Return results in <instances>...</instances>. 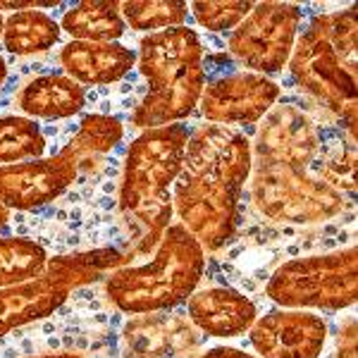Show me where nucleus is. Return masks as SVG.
Wrapping results in <instances>:
<instances>
[{
    "label": "nucleus",
    "instance_id": "f257e3e1",
    "mask_svg": "<svg viewBox=\"0 0 358 358\" xmlns=\"http://www.w3.org/2000/svg\"><path fill=\"white\" fill-rule=\"evenodd\" d=\"M251 167V141L239 129L208 122L189 134L172 210L203 251H217L232 239Z\"/></svg>",
    "mask_w": 358,
    "mask_h": 358
},
{
    "label": "nucleus",
    "instance_id": "f03ea898",
    "mask_svg": "<svg viewBox=\"0 0 358 358\" xmlns=\"http://www.w3.org/2000/svg\"><path fill=\"white\" fill-rule=\"evenodd\" d=\"M192 131L182 122L143 129L129 143L120 213L131 241V256L153 253L160 236L172 224V187L184 167V151Z\"/></svg>",
    "mask_w": 358,
    "mask_h": 358
},
{
    "label": "nucleus",
    "instance_id": "7ed1b4c3",
    "mask_svg": "<svg viewBox=\"0 0 358 358\" xmlns=\"http://www.w3.org/2000/svg\"><path fill=\"white\" fill-rule=\"evenodd\" d=\"M292 79L339 117L356 141L358 98V17L356 8L317 15L296 36L289 57Z\"/></svg>",
    "mask_w": 358,
    "mask_h": 358
},
{
    "label": "nucleus",
    "instance_id": "20e7f679",
    "mask_svg": "<svg viewBox=\"0 0 358 358\" xmlns=\"http://www.w3.org/2000/svg\"><path fill=\"white\" fill-rule=\"evenodd\" d=\"M136 65L148 89L131 115L136 129L177 124L199 108L206 89L203 48L194 29L175 27L141 38Z\"/></svg>",
    "mask_w": 358,
    "mask_h": 358
},
{
    "label": "nucleus",
    "instance_id": "39448f33",
    "mask_svg": "<svg viewBox=\"0 0 358 358\" xmlns=\"http://www.w3.org/2000/svg\"><path fill=\"white\" fill-rule=\"evenodd\" d=\"M206 268V251L182 224H170L153 258L143 265H122L106 277V294L115 308L129 315L175 310L189 301Z\"/></svg>",
    "mask_w": 358,
    "mask_h": 358
},
{
    "label": "nucleus",
    "instance_id": "423d86ee",
    "mask_svg": "<svg viewBox=\"0 0 358 358\" xmlns=\"http://www.w3.org/2000/svg\"><path fill=\"white\" fill-rule=\"evenodd\" d=\"M129 261L117 248L65 253L48 258L43 273L0 289V339L17 327L53 315L79 287L101 280Z\"/></svg>",
    "mask_w": 358,
    "mask_h": 358
},
{
    "label": "nucleus",
    "instance_id": "0eeeda50",
    "mask_svg": "<svg viewBox=\"0 0 358 358\" xmlns=\"http://www.w3.org/2000/svg\"><path fill=\"white\" fill-rule=\"evenodd\" d=\"M265 294L280 308L344 310L358 299V248L292 258L268 280Z\"/></svg>",
    "mask_w": 358,
    "mask_h": 358
},
{
    "label": "nucleus",
    "instance_id": "6e6552de",
    "mask_svg": "<svg viewBox=\"0 0 358 358\" xmlns=\"http://www.w3.org/2000/svg\"><path fill=\"white\" fill-rule=\"evenodd\" d=\"M251 199L265 220L280 224H315L337 217L346 196L303 167L253 163Z\"/></svg>",
    "mask_w": 358,
    "mask_h": 358
},
{
    "label": "nucleus",
    "instance_id": "1a4fd4ad",
    "mask_svg": "<svg viewBox=\"0 0 358 358\" xmlns=\"http://www.w3.org/2000/svg\"><path fill=\"white\" fill-rule=\"evenodd\" d=\"M301 10L294 3H256L229 34V53L253 74L273 77L287 67L299 36Z\"/></svg>",
    "mask_w": 358,
    "mask_h": 358
},
{
    "label": "nucleus",
    "instance_id": "9d476101",
    "mask_svg": "<svg viewBox=\"0 0 358 358\" xmlns=\"http://www.w3.org/2000/svg\"><path fill=\"white\" fill-rule=\"evenodd\" d=\"M280 98V86L270 77L236 72L213 79L201 94L199 108L210 124H253L261 122Z\"/></svg>",
    "mask_w": 358,
    "mask_h": 358
},
{
    "label": "nucleus",
    "instance_id": "9b49d317",
    "mask_svg": "<svg viewBox=\"0 0 358 358\" xmlns=\"http://www.w3.org/2000/svg\"><path fill=\"white\" fill-rule=\"evenodd\" d=\"M327 322L310 310L277 308L256 317L248 339L261 358H320Z\"/></svg>",
    "mask_w": 358,
    "mask_h": 358
},
{
    "label": "nucleus",
    "instance_id": "f8f14e48",
    "mask_svg": "<svg viewBox=\"0 0 358 358\" xmlns=\"http://www.w3.org/2000/svg\"><path fill=\"white\" fill-rule=\"evenodd\" d=\"M320 151V136L303 110L296 106H273L261 120L256 143H251L253 163L308 167Z\"/></svg>",
    "mask_w": 358,
    "mask_h": 358
},
{
    "label": "nucleus",
    "instance_id": "ddd939ff",
    "mask_svg": "<svg viewBox=\"0 0 358 358\" xmlns=\"http://www.w3.org/2000/svg\"><path fill=\"white\" fill-rule=\"evenodd\" d=\"M77 177V167L60 153L17 165H3L0 206L8 210H36L65 194Z\"/></svg>",
    "mask_w": 358,
    "mask_h": 358
},
{
    "label": "nucleus",
    "instance_id": "4468645a",
    "mask_svg": "<svg viewBox=\"0 0 358 358\" xmlns=\"http://www.w3.org/2000/svg\"><path fill=\"white\" fill-rule=\"evenodd\" d=\"M203 334L179 310L134 315L122 330V358H192Z\"/></svg>",
    "mask_w": 358,
    "mask_h": 358
},
{
    "label": "nucleus",
    "instance_id": "2eb2a0df",
    "mask_svg": "<svg viewBox=\"0 0 358 358\" xmlns=\"http://www.w3.org/2000/svg\"><path fill=\"white\" fill-rule=\"evenodd\" d=\"M187 315L208 337H239L251 330L258 317L256 303L236 289L227 287H210V289L194 292L187 303Z\"/></svg>",
    "mask_w": 358,
    "mask_h": 358
},
{
    "label": "nucleus",
    "instance_id": "dca6fc26",
    "mask_svg": "<svg viewBox=\"0 0 358 358\" xmlns=\"http://www.w3.org/2000/svg\"><path fill=\"white\" fill-rule=\"evenodd\" d=\"M62 69L77 84H115L131 72L136 53L120 43L69 41L60 53Z\"/></svg>",
    "mask_w": 358,
    "mask_h": 358
},
{
    "label": "nucleus",
    "instance_id": "f3484780",
    "mask_svg": "<svg viewBox=\"0 0 358 358\" xmlns=\"http://www.w3.org/2000/svg\"><path fill=\"white\" fill-rule=\"evenodd\" d=\"M17 103H20V110L29 117L62 120L82 110L86 94L82 84L69 79L67 74H43L31 79L20 91Z\"/></svg>",
    "mask_w": 358,
    "mask_h": 358
},
{
    "label": "nucleus",
    "instance_id": "a211bd4d",
    "mask_svg": "<svg viewBox=\"0 0 358 358\" xmlns=\"http://www.w3.org/2000/svg\"><path fill=\"white\" fill-rule=\"evenodd\" d=\"M124 127L110 115H86L79 124L77 134L67 141L60 155L77 167L79 175L96 172L103 158L122 141Z\"/></svg>",
    "mask_w": 358,
    "mask_h": 358
},
{
    "label": "nucleus",
    "instance_id": "6ab92c4d",
    "mask_svg": "<svg viewBox=\"0 0 358 358\" xmlns=\"http://www.w3.org/2000/svg\"><path fill=\"white\" fill-rule=\"evenodd\" d=\"M60 29L72 36V41L117 43L124 34V20L120 3L115 0H84L62 15Z\"/></svg>",
    "mask_w": 358,
    "mask_h": 358
},
{
    "label": "nucleus",
    "instance_id": "aec40b11",
    "mask_svg": "<svg viewBox=\"0 0 358 358\" xmlns=\"http://www.w3.org/2000/svg\"><path fill=\"white\" fill-rule=\"evenodd\" d=\"M62 36L60 24L43 10H20L5 20L3 45L13 55H36L53 48Z\"/></svg>",
    "mask_w": 358,
    "mask_h": 358
},
{
    "label": "nucleus",
    "instance_id": "412c9836",
    "mask_svg": "<svg viewBox=\"0 0 358 358\" xmlns=\"http://www.w3.org/2000/svg\"><path fill=\"white\" fill-rule=\"evenodd\" d=\"M45 153V136L34 120L22 115L0 117V167L38 160Z\"/></svg>",
    "mask_w": 358,
    "mask_h": 358
},
{
    "label": "nucleus",
    "instance_id": "4be33fe9",
    "mask_svg": "<svg viewBox=\"0 0 358 358\" xmlns=\"http://www.w3.org/2000/svg\"><path fill=\"white\" fill-rule=\"evenodd\" d=\"M48 253L41 244L22 236L0 239V289L41 275Z\"/></svg>",
    "mask_w": 358,
    "mask_h": 358
},
{
    "label": "nucleus",
    "instance_id": "5701e85b",
    "mask_svg": "<svg viewBox=\"0 0 358 358\" xmlns=\"http://www.w3.org/2000/svg\"><path fill=\"white\" fill-rule=\"evenodd\" d=\"M120 13L127 27L134 31H165L184 27L189 5L184 0H127L120 3Z\"/></svg>",
    "mask_w": 358,
    "mask_h": 358
},
{
    "label": "nucleus",
    "instance_id": "b1692460",
    "mask_svg": "<svg viewBox=\"0 0 358 358\" xmlns=\"http://www.w3.org/2000/svg\"><path fill=\"white\" fill-rule=\"evenodd\" d=\"M256 3H239V0H199L192 5L194 17L208 31H234L241 20L251 13Z\"/></svg>",
    "mask_w": 358,
    "mask_h": 358
},
{
    "label": "nucleus",
    "instance_id": "393cba45",
    "mask_svg": "<svg viewBox=\"0 0 358 358\" xmlns=\"http://www.w3.org/2000/svg\"><path fill=\"white\" fill-rule=\"evenodd\" d=\"M320 179H325L337 192H356V151H344L327 160L320 170Z\"/></svg>",
    "mask_w": 358,
    "mask_h": 358
},
{
    "label": "nucleus",
    "instance_id": "a878e982",
    "mask_svg": "<svg viewBox=\"0 0 358 358\" xmlns=\"http://www.w3.org/2000/svg\"><path fill=\"white\" fill-rule=\"evenodd\" d=\"M356 344H358L356 317H346V322H342V325H339V332H337V342H334V354H332V358H358Z\"/></svg>",
    "mask_w": 358,
    "mask_h": 358
},
{
    "label": "nucleus",
    "instance_id": "bb28decb",
    "mask_svg": "<svg viewBox=\"0 0 358 358\" xmlns=\"http://www.w3.org/2000/svg\"><path fill=\"white\" fill-rule=\"evenodd\" d=\"M192 358H256V356H251L248 351L234 349V346H215V349H208L199 356L194 354Z\"/></svg>",
    "mask_w": 358,
    "mask_h": 358
},
{
    "label": "nucleus",
    "instance_id": "cd10ccee",
    "mask_svg": "<svg viewBox=\"0 0 358 358\" xmlns=\"http://www.w3.org/2000/svg\"><path fill=\"white\" fill-rule=\"evenodd\" d=\"M29 358H84V356L69 354V351H60V354H41V356H29Z\"/></svg>",
    "mask_w": 358,
    "mask_h": 358
},
{
    "label": "nucleus",
    "instance_id": "c85d7f7f",
    "mask_svg": "<svg viewBox=\"0 0 358 358\" xmlns=\"http://www.w3.org/2000/svg\"><path fill=\"white\" fill-rule=\"evenodd\" d=\"M8 220H10V210H8V208L0 206V232H3V229L8 227Z\"/></svg>",
    "mask_w": 358,
    "mask_h": 358
},
{
    "label": "nucleus",
    "instance_id": "c756f323",
    "mask_svg": "<svg viewBox=\"0 0 358 358\" xmlns=\"http://www.w3.org/2000/svg\"><path fill=\"white\" fill-rule=\"evenodd\" d=\"M5 77H8V65H5V60L0 57V86H3Z\"/></svg>",
    "mask_w": 358,
    "mask_h": 358
},
{
    "label": "nucleus",
    "instance_id": "7c9ffc66",
    "mask_svg": "<svg viewBox=\"0 0 358 358\" xmlns=\"http://www.w3.org/2000/svg\"><path fill=\"white\" fill-rule=\"evenodd\" d=\"M3 27H5V20H3V15H0V41H3Z\"/></svg>",
    "mask_w": 358,
    "mask_h": 358
}]
</instances>
